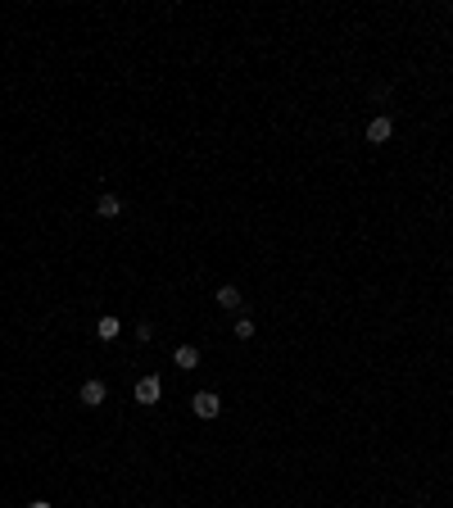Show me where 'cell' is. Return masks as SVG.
<instances>
[{
	"mask_svg": "<svg viewBox=\"0 0 453 508\" xmlns=\"http://www.w3.org/2000/svg\"><path fill=\"white\" fill-rule=\"evenodd\" d=\"M173 363H177V368H186V372H195V368H200V349H195V345H177Z\"/></svg>",
	"mask_w": 453,
	"mask_h": 508,
	"instance_id": "ba28073f",
	"label": "cell"
},
{
	"mask_svg": "<svg viewBox=\"0 0 453 508\" xmlns=\"http://www.w3.org/2000/svg\"><path fill=\"white\" fill-rule=\"evenodd\" d=\"M123 209H127V205H123V195H114V191H109V195H100L96 214H100V218H123Z\"/></svg>",
	"mask_w": 453,
	"mask_h": 508,
	"instance_id": "8992f818",
	"label": "cell"
},
{
	"mask_svg": "<svg viewBox=\"0 0 453 508\" xmlns=\"http://www.w3.org/2000/svg\"><path fill=\"white\" fill-rule=\"evenodd\" d=\"M231 332H236V341H249V336L259 332V323H254V318H249V314H240V318H236V327H231Z\"/></svg>",
	"mask_w": 453,
	"mask_h": 508,
	"instance_id": "9c48e42d",
	"label": "cell"
},
{
	"mask_svg": "<svg viewBox=\"0 0 453 508\" xmlns=\"http://www.w3.org/2000/svg\"><path fill=\"white\" fill-rule=\"evenodd\" d=\"M191 409H195V418L213 422L218 413H222V395H218V390H195V395H191Z\"/></svg>",
	"mask_w": 453,
	"mask_h": 508,
	"instance_id": "6da1fadb",
	"label": "cell"
},
{
	"mask_svg": "<svg viewBox=\"0 0 453 508\" xmlns=\"http://www.w3.org/2000/svg\"><path fill=\"white\" fill-rule=\"evenodd\" d=\"M131 395H136V404H145V409H150V404L163 400V381H159V377H140Z\"/></svg>",
	"mask_w": 453,
	"mask_h": 508,
	"instance_id": "3957f363",
	"label": "cell"
},
{
	"mask_svg": "<svg viewBox=\"0 0 453 508\" xmlns=\"http://www.w3.org/2000/svg\"><path fill=\"white\" fill-rule=\"evenodd\" d=\"M213 304H218V309H240V304H245V295H240V286H218V291H213Z\"/></svg>",
	"mask_w": 453,
	"mask_h": 508,
	"instance_id": "5b68a950",
	"label": "cell"
},
{
	"mask_svg": "<svg viewBox=\"0 0 453 508\" xmlns=\"http://www.w3.org/2000/svg\"><path fill=\"white\" fill-rule=\"evenodd\" d=\"M131 336H136L140 345H150V341H154V323H136V327H131Z\"/></svg>",
	"mask_w": 453,
	"mask_h": 508,
	"instance_id": "30bf717a",
	"label": "cell"
},
{
	"mask_svg": "<svg viewBox=\"0 0 453 508\" xmlns=\"http://www.w3.org/2000/svg\"><path fill=\"white\" fill-rule=\"evenodd\" d=\"M118 332H123V323H118L114 314H105V318L96 323V341H105V345H109V341H118Z\"/></svg>",
	"mask_w": 453,
	"mask_h": 508,
	"instance_id": "52a82bcc",
	"label": "cell"
},
{
	"mask_svg": "<svg viewBox=\"0 0 453 508\" xmlns=\"http://www.w3.org/2000/svg\"><path fill=\"white\" fill-rule=\"evenodd\" d=\"M390 136H394V123H390L386 114H377V119L367 123V141H372V145H386Z\"/></svg>",
	"mask_w": 453,
	"mask_h": 508,
	"instance_id": "277c9868",
	"label": "cell"
},
{
	"mask_svg": "<svg viewBox=\"0 0 453 508\" xmlns=\"http://www.w3.org/2000/svg\"><path fill=\"white\" fill-rule=\"evenodd\" d=\"M77 400L87 404V409H100V404L109 400V386L100 377H87V381H82V390H77Z\"/></svg>",
	"mask_w": 453,
	"mask_h": 508,
	"instance_id": "7a4b0ae2",
	"label": "cell"
},
{
	"mask_svg": "<svg viewBox=\"0 0 453 508\" xmlns=\"http://www.w3.org/2000/svg\"><path fill=\"white\" fill-rule=\"evenodd\" d=\"M28 508H54V504H45V499H32V504H28Z\"/></svg>",
	"mask_w": 453,
	"mask_h": 508,
	"instance_id": "8fae6325",
	"label": "cell"
}]
</instances>
